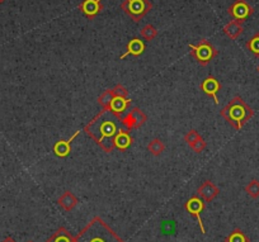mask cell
Returning a JSON list of instances; mask_svg holds the SVG:
<instances>
[{
    "instance_id": "obj_30",
    "label": "cell",
    "mask_w": 259,
    "mask_h": 242,
    "mask_svg": "<svg viewBox=\"0 0 259 242\" xmlns=\"http://www.w3.org/2000/svg\"><path fill=\"white\" fill-rule=\"evenodd\" d=\"M258 72H259V66H258Z\"/></svg>"
},
{
    "instance_id": "obj_28",
    "label": "cell",
    "mask_w": 259,
    "mask_h": 242,
    "mask_svg": "<svg viewBox=\"0 0 259 242\" xmlns=\"http://www.w3.org/2000/svg\"><path fill=\"white\" fill-rule=\"evenodd\" d=\"M2 242H17V241H16V239L12 238V237H7V238H4Z\"/></svg>"
},
{
    "instance_id": "obj_10",
    "label": "cell",
    "mask_w": 259,
    "mask_h": 242,
    "mask_svg": "<svg viewBox=\"0 0 259 242\" xmlns=\"http://www.w3.org/2000/svg\"><path fill=\"white\" fill-rule=\"evenodd\" d=\"M79 11L83 12L84 16L88 19H94L99 14V12L103 9L102 0H83L79 4Z\"/></svg>"
},
{
    "instance_id": "obj_17",
    "label": "cell",
    "mask_w": 259,
    "mask_h": 242,
    "mask_svg": "<svg viewBox=\"0 0 259 242\" xmlns=\"http://www.w3.org/2000/svg\"><path fill=\"white\" fill-rule=\"evenodd\" d=\"M57 203H59V206L61 207L64 211L70 212L73 211L76 207V204H78V198H76L71 191H65V193L57 199Z\"/></svg>"
},
{
    "instance_id": "obj_11",
    "label": "cell",
    "mask_w": 259,
    "mask_h": 242,
    "mask_svg": "<svg viewBox=\"0 0 259 242\" xmlns=\"http://www.w3.org/2000/svg\"><path fill=\"white\" fill-rule=\"evenodd\" d=\"M219 193H220V190H219L218 186L210 180H206L205 183L201 184L200 188L197 189V196L200 197V198H202L206 203H210L211 201H213V199L219 196Z\"/></svg>"
},
{
    "instance_id": "obj_23",
    "label": "cell",
    "mask_w": 259,
    "mask_h": 242,
    "mask_svg": "<svg viewBox=\"0 0 259 242\" xmlns=\"http://www.w3.org/2000/svg\"><path fill=\"white\" fill-rule=\"evenodd\" d=\"M246 49L251 52L255 57H259V33H255L248 42H246Z\"/></svg>"
},
{
    "instance_id": "obj_6",
    "label": "cell",
    "mask_w": 259,
    "mask_h": 242,
    "mask_svg": "<svg viewBox=\"0 0 259 242\" xmlns=\"http://www.w3.org/2000/svg\"><path fill=\"white\" fill-rule=\"evenodd\" d=\"M148 121V116L141 111L140 108H133L128 111V113L124 117H122L121 123L127 131H133L143 127Z\"/></svg>"
},
{
    "instance_id": "obj_15",
    "label": "cell",
    "mask_w": 259,
    "mask_h": 242,
    "mask_svg": "<svg viewBox=\"0 0 259 242\" xmlns=\"http://www.w3.org/2000/svg\"><path fill=\"white\" fill-rule=\"evenodd\" d=\"M130 106H131V99L122 98V96H114L111 106H109V109H111L116 116L121 117L124 112L128 111Z\"/></svg>"
},
{
    "instance_id": "obj_13",
    "label": "cell",
    "mask_w": 259,
    "mask_h": 242,
    "mask_svg": "<svg viewBox=\"0 0 259 242\" xmlns=\"http://www.w3.org/2000/svg\"><path fill=\"white\" fill-rule=\"evenodd\" d=\"M80 133V131H76L73 136L69 139H61V141H57L54 146V154L56 155L60 159H64V157L69 156V154L71 152V142L76 138V136Z\"/></svg>"
},
{
    "instance_id": "obj_26",
    "label": "cell",
    "mask_w": 259,
    "mask_h": 242,
    "mask_svg": "<svg viewBox=\"0 0 259 242\" xmlns=\"http://www.w3.org/2000/svg\"><path fill=\"white\" fill-rule=\"evenodd\" d=\"M206 146H207V143H206L205 139L201 137L200 139H197V141L194 142V143H192L189 147H191L196 154H201V152H203V150L206 149Z\"/></svg>"
},
{
    "instance_id": "obj_24",
    "label": "cell",
    "mask_w": 259,
    "mask_h": 242,
    "mask_svg": "<svg viewBox=\"0 0 259 242\" xmlns=\"http://www.w3.org/2000/svg\"><path fill=\"white\" fill-rule=\"evenodd\" d=\"M245 191L249 197H251V198H259V180L253 179V180L249 181L248 185L245 186Z\"/></svg>"
},
{
    "instance_id": "obj_5",
    "label": "cell",
    "mask_w": 259,
    "mask_h": 242,
    "mask_svg": "<svg viewBox=\"0 0 259 242\" xmlns=\"http://www.w3.org/2000/svg\"><path fill=\"white\" fill-rule=\"evenodd\" d=\"M121 9L135 23H139L153 9V3L150 0H123Z\"/></svg>"
},
{
    "instance_id": "obj_16",
    "label": "cell",
    "mask_w": 259,
    "mask_h": 242,
    "mask_svg": "<svg viewBox=\"0 0 259 242\" xmlns=\"http://www.w3.org/2000/svg\"><path fill=\"white\" fill-rule=\"evenodd\" d=\"M243 23L244 22L235 21V19H234V21H230L225 27H224V33H225L230 39H238L244 31Z\"/></svg>"
},
{
    "instance_id": "obj_9",
    "label": "cell",
    "mask_w": 259,
    "mask_h": 242,
    "mask_svg": "<svg viewBox=\"0 0 259 242\" xmlns=\"http://www.w3.org/2000/svg\"><path fill=\"white\" fill-rule=\"evenodd\" d=\"M200 88H201V90L206 94V95H208L210 98L213 99L215 104L220 103L218 99V93L221 90V84H220V81L216 79V77H213V76L206 77L202 83H201Z\"/></svg>"
},
{
    "instance_id": "obj_29",
    "label": "cell",
    "mask_w": 259,
    "mask_h": 242,
    "mask_svg": "<svg viewBox=\"0 0 259 242\" xmlns=\"http://www.w3.org/2000/svg\"><path fill=\"white\" fill-rule=\"evenodd\" d=\"M4 2H6V0H0V4H3Z\"/></svg>"
},
{
    "instance_id": "obj_1",
    "label": "cell",
    "mask_w": 259,
    "mask_h": 242,
    "mask_svg": "<svg viewBox=\"0 0 259 242\" xmlns=\"http://www.w3.org/2000/svg\"><path fill=\"white\" fill-rule=\"evenodd\" d=\"M122 117L116 116L111 109H102L85 127L84 132L91 137L104 152L109 154L114 150V137L121 131Z\"/></svg>"
},
{
    "instance_id": "obj_27",
    "label": "cell",
    "mask_w": 259,
    "mask_h": 242,
    "mask_svg": "<svg viewBox=\"0 0 259 242\" xmlns=\"http://www.w3.org/2000/svg\"><path fill=\"white\" fill-rule=\"evenodd\" d=\"M112 90H113L114 96H122V98H127V95H128V91H127V89L124 88L122 84H117V85L114 86Z\"/></svg>"
},
{
    "instance_id": "obj_21",
    "label": "cell",
    "mask_w": 259,
    "mask_h": 242,
    "mask_svg": "<svg viewBox=\"0 0 259 242\" xmlns=\"http://www.w3.org/2000/svg\"><path fill=\"white\" fill-rule=\"evenodd\" d=\"M226 242H249V238L241 229L236 228L229 234V237L226 238Z\"/></svg>"
},
{
    "instance_id": "obj_2",
    "label": "cell",
    "mask_w": 259,
    "mask_h": 242,
    "mask_svg": "<svg viewBox=\"0 0 259 242\" xmlns=\"http://www.w3.org/2000/svg\"><path fill=\"white\" fill-rule=\"evenodd\" d=\"M74 242H124L106 222L94 217L76 237Z\"/></svg>"
},
{
    "instance_id": "obj_7",
    "label": "cell",
    "mask_w": 259,
    "mask_h": 242,
    "mask_svg": "<svg viewBox=\"0 0 259 242\" xmlns=\"http://www.w3.org/2000/svg\"><path fill=\"white\" fill-rule=\"evenodd\" d=\"M228 13L235 21L244 22L254 13V9L246 0H235L228 9Z\"/></svg>"
},
{
    "instance_id": "obj_14",
    "label": "cell",
    "mask_w": 259,
    "mask_h": 242,
    "mask_svg": "<svg viewBox=\"0 0 259 242\" xmlns=\"http://www.w3.org/2000/svg\"><path fill=\"white\" fill-rule=\"evenodd\" d=\"M113 144L114 149L119 150V151H126L133 144V137L130 134V131H127L126 128H121V131L114 137Z\"/></svg>"
},
{
    "instance_id": "obj_8",
    "label": "cell",
    "mask_w": 259,
    "mask_h": 242,
    "mask_svg": "<svg viewBox=\"0 0 259 242\" xmlns=\"http://www.w3.org/2000/svg\"><path fill=\"white\" fill-rule=\"evenodd\" d=\"M205 203L206 202L203 201L202 198H200L198 196H194V197H192L189 201H187V203L184 204V208L187 209V212H188L191 216H193L194 218L197 219L198 226L201 227V231H202V233H206V229H205V227H203L202 218H201V213H202V211L205 209Z\"/></svg>"
},
{
    "instance_id": "obj_18",
    "label": "cell",
    "mask_w": 259,
    "mask_h": 242,
    "mask_svg": "<svg viewBox=\"0 0 259 242\" xmlns=\"http://www.w3.org/2000/svg\"><path fill=\"white\" fill-rule=\"evenodd\" d=\"M47 242H74V237L71 236L70 232L64 227H60L49 239Z\"/></svg>"
},
{
    "instance_id": "obj_3",
    "label": "cell",
    "mask_w": 259,
    "mask_h": 242,
    "mask_svg": "<svg viewBox=\"0 0 259 242\" xmlns=\"http://www.w3.org/2000/svg\"><path fill=\"white\" fill-rule=\"evenodd\" d=\"M220 116L236 131H240L246 122L254 116V111L240 98L234 96L220 111Z\"/></svg>"
},
{
    "instance_id": "obj_19",
    "label": "cell",
    "mask_w": 259,
    "mask_h": 242,
    "mask_svg": "<svg viewBox=\"0 0 259 242\" xmlns=\"http://www.w3.org/2000/svg\"><path fill=\"white\" fill-rule=\"evenodd\" d=\"M164 150H165V144H164V142L161 141V139L154 138L149 142L148 151L150 152L151 155H154V156H159V155H161L164 152Z\"/></svg>"
},
{
    "instance_id": "obj_31",
    "label": "cell",
    "mask_w": 259,
    "mask_h": 242,
    "mask_svg": "<svg viewBox=\"0 0 259 242\" xmlns=\"http://www.w3.org/2000/svg\"><path fill=\"white\" fill-rule=\"evenodd\" d=\"M29 242H32V241H29Z\"/></svg>"
},
{
    "instance_id": "obj_12",
    "label": "cell",
    "mask_w": 259,
    "mask_h": 242,
    "mask_svg": "<svg viewBox=\"0 0 259 242\" xmlns=\"http://www.w3.org/2000/svg\"><path fill=\"white\" fill-rule=\"evenodd\" d=\"M145 50H146V46H145V43H144L143 39L135 37V38H133L131 41L128 42V43H127L126 52L119 56V60H124L127 56H130V55H131V56L139 57V56H141L144 52H145Z\"/></svg>"
},
{
    "instance_id": "obj_25",
    "label": "cell",
    "mask_w": 259,
    "mask_h": 242,
    "mask_svg": "<svg viewBox=\"0 0 259 242\" xmlns=\"http://www.w3.org/2000/svg\"><path fill=\"white\" fill-rule=\"evenodd\" d=\"M201 136L200 133H198L196 129H191V131H188L186 133V136H184V141L187 142V144L188 146H191L192 143H194V142L197 141V139H200Z\"/></svg>"
},
{
    "instance_id": "obj_22",
    "label": "cell",
    "mask_w": 259,
    "mask_h": 242,
    "mask_svg": "<svg viewBox=\"0 0 259 242\" xmlns=\"http://www.w3.org/2000/svg\"><path fill=\"white\" fill-rule=\"evenodd\" d=\"M141 36H143V38L146 39V41H153V39H155L156 36H158V31H156L155 27L151 26V24H146V26L143 27V29H141Z\"/></svg>"
},
{
    "instance_id": "obj_20",
    "label": "cell",
    "mask_w": 259,
    "mask_h": 242,
    "mask_svg": "<svg viewBox=\"0 0 259 242\" xmlns=\"http://www.w3.org/2000/svg\"><path fill=\"white\" fill-rule=\"evenodd\" d=\"M113 98V90H112V89H108V90L103 91V93L98 96V104L102 107V109H109V106H111Z\"/></svg>"
},
{
    "instance_id": "obj_4",
    "label": "cell",
    "mask_w": 259,
    "mask_h": 242,
    "mask_svg": "<svg viewBox=\"0 0 259 242\" xmlns=\"http://www.w3.org/2000/svg\"><path fill=\"white\" fill-rule=\"evenodd\" d=\"M189 54L193 57L201 66H207L213 59L219 55V51L207 41V39L202 38L197 46L194 44H188Z\"/></svg>"
}]
</instances>
